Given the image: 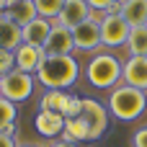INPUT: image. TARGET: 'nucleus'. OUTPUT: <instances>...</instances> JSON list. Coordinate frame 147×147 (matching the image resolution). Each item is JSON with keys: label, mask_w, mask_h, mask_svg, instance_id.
Returning <instances> with one entry per match:
<instances>
[{"label": "nucleus", "mask_w": 147, "mask_h": 147, "mask_svg": "<svg viewBox=\"0 0 147 147\" xmlns=\"http://www.w3.org/2000/svg\"><path fill=\"white\" fill-rule=\"evenodd\" d=\"M83 75V65L75 54H47L36 70V83L44 90H70Z\"/></svg>", "instance_id": "f257e3e1"}, {"label": "nucleus", "mask_w": 147, "mask_h": 147, "mask_svg": "<svg viewBox=\"0 0 147 147\" xmlns=\"http://www.w3.org/2000/svg\"><path fill=\"white\" fill-rule=\"evenodd\" d=\"M121 72H124V62L109 49L90 54V59L83 65V78L88 80V85L98 90H114L121 83Z\"/></svg>", "instance_id": "f03ea898"}, {"label": "nucleus", "mask_w": 147, "mask_h": 147, "mask_svg": "<svg viewBox=\"0 0 147 147\" xmlns=\"http://www.w3.org/2000/svg\"><path fill=\"white\" fill-rule=\"evenodd\" d=\"M106 106H109V114L116 121H137L147 111V90L132 88L127 83H119L109 93Z\"/></svg>", "instance_id": "7ed1b4c3"}, {"label": "nucleus", "mask_w": 147, "mask_h": 147, "mask_svg": "<svg viewBox=\"0 0 147 147\" xmlns=\"http://www.w3.org/2000/svg\"><path fill=\"white\" fill-rule=\"evenodd\" d=\"M98 23H101V44H103L106 49L127 47V39H129L132 26L124 21V16H121L119 10L101 13V16H98Z\"/></svg>", "instance_id": "20e7f679"}, {"label": "nucleus", "mask_w": 147, "mask_h": 147, "mask_svg": "<svg viewBox=\"0 0 147 147\" xmlns=\"http://www.w3.org/2000/svg\"><path fill=\"white\" fill-rule=\"evenodd\" d=\"M36 85L39 83H36L34 75H28L23 70H10L8 75L0 78V96L13 101V103H23V101H28L34 96Z\"/></svg>", "instance_id": "39448f33"}, {"label": "nucleus", "mask_w": 147, "mask_h": 147, "mask_svg": "<svg viewBox=\"0 0 147 147\" xmlns=\"http://www.w3.org/2000/svg\"><path fill=\"white\" fill-rule=\"evenodd\" d=\"M88 124V132H90V142L101 140L106 132H109V106L101 103L98 98H83V114H80Z\"/></svg>", "instance_id": "423d86ee"}, {"label": "nucleus", "mask_w": 147, "mask_h": 147, "mask_svg": "<svg viewBox=\"0 0 147 147\" xmlns=\"http://www.w3.org/2000/svg\"><path fill=\"white\" fill-rule=\"evenodd\" d=\"M72 39H75V52L83 54H96L101 52V23H98V13L83 23H78L72 28Z\"/></svg>", "instance_id": "0eeeda50"}, {"label": "nucleus", "mask_w": 147, "mask_h": 147, "mask_svg": "<svg viewBox=\"0 0 147 147\" xmlns=\"http://www.w3.org/2000/svg\"><path fill=\"white\" fill-rule=\"evenodd\" d=\"M96 13H93V8L85 3V0H65V8H62V13L54 18V23H59V26H67V28H75L78 23H83V21H88V18H93Z\"/></svg>", "instance_id": "6e6552de"}, {"label": "nucleus", "mask_w": 147, "mask_h": 147, "mask_svg": "<svg viewBox=\"0 0 147 147\" xmlns=\"http://www.w3.org/2000/svg\"><path fill=\"white\" fill-rule=\"evenodd\" d=\"M52 23H54V21H52ZM44 52H47V54H72V52H75L72 28L54 23V26H52V34H49V39H47V44H44Z\"/></svg>", "instance_id": "1a4fd4ad"}, {"label": "nucleus", "mask_w": 147, "mask_h": 147, "mask_svg": "<svg viewBox=\"0 0 147 147\" xmlns=\"http://www.w3.org/2000/svg\"><path fill=\"white\" fill-rule=\"evenodd\" d=\"M34 127L44 140H59L65 129V116L59 111H39L34 116Z\"/></svg>", "instance_id": "9d476101"}, {"label": "nucleus", "mask_w": 147, "mask_h": 147, "mask_svg": "<svg viewBox=\"0 0 147 147\" xmlns=\"http://www.w3.org/2000/svg\"><path fill=\"white\" fill-rule=\"evenodd\" d=\"M121 83L147 90V57H127L124 59V72H121Z\"/></svg>", "instance_id": "9b49d317"}, {"label": "nucleus", "mask_w": 147, "mask_h": 147, "mask_svg": "<svg viewBox=\"0 0 147 147\" xmlns=\"http://www.w3.org/2000/svg\"><path fill=\"white\" fill-rule=\"evenodd\" d=\"M13 54H16V70H23L28 75H36V70L41 67V62L47 57V52L34 44H21Z\"/></svg>", "instance_id": "f8f14e48"}, {"label": "nucleus", "mask_w": 147, "mask_h": 147, "mask_svg": "<svg viewBox=\"0 0 147 147\" xmlns=\"http://www.w3.org/2000/svg\"><path fill=\"white\" fill-rule=\"evenodd\" d=\"M52 21L49 18H41V16H36L31 23H26L23 26V44H34V47H41L44 49V44H47V39H49V34H52Z\"/></svg>", "instance_id": "ddd939ff"}, {"label": "nucleus", "mask_w": 147, "mask_h": 147, "mask_svg": "<svg viewBox=\"0 0 147 147\" xmlns=\"http://www.w3.org/2000/svg\"><path fill=\"white\" fill-rule=\"evenodd\" d=\"M21 44H23V28L13 23L5 13H0V49L16 52Z\"/></svg>", "instance_id": "4468645a"}, {"label": "nucleus", "mask_w": 147, "mask_h": 147, "mask_svg": "<svg viewBox=\"0 0 147 147\" xmlns=\"http://www.w3.org/2000/svg\"><path fill=\"white\" fill-rule=\"evenodd\" d=\"M119 13L132 28L147 26V0H119Z\"/></svg>", "instance_id": "2eb2a0df"}, {"label": "nucleus", "mask_w": 147, "mask_h": 147, "mask_svg": "<svg viewBox=\"0 0 147 147\" xmlns=\"http://www.w3.org/2000/svg\"><path fill=\"white\" fill-rule=\"evenodd\" d=\"M13 23H18L21 28L26 26V23H31L39 13H36V5H34V0H13L5 10H3Z\"/></svg>", "instance_id": "dca6fc26"}, {"label": "nucleus", "mask_w": 147, "mask_h": 147, "mask_svg": "<svg viewBox=\"0 0 147 147\" xmlns=\"http://www.w3.org/2000/svg\"><path fill=\"white\" fill-rule=\"evenodd\" d=\"M59 140H67V142H75V145L90 142V132H88L85 119H83V116H78V119H65V129H62V137H59Z\"/></svg>", "instance_id": "f3484780"}, {"label": "nucleus", "mask_w": 147, "mask_h": 147, "mask_svg": "<svg viewBox=\"0 0 147 147\" xmlns=\"http://www.w3.org/2000/svg\"><path fill=\"white\" fill-rule=\"evenodd\" d=\"M70 90H44V96L39 98V111H65L67 101H70Z\"/></svg>", "instance_id": "a211bd4d"}, {"label": "nucleus", "mask_w": 147, "mask_h": 147, "mask_svg": "<svg viewBox=\"0 0 147 147\" xmlns=\"http://www.w3.org/2000/svg\"><path fill=\"white\" fill-rule=\"evenodd\" d=\"M16 121H18V103L0 96V132L16 134Z\"/></svg>", "instance_id": "6ab92c4d"}, {"label": "nucleus", "mask_w": 147, "mask_h": 147, "mask_svg": "<svg viewBox=\"0 0 147 147\" xmlns=\"http://www.w3.org/2000/svg\"><path fill=\"white\" fill-rule=\"evenodd\" d=\"M127 52L132 57H147V26H134L127 39Z\"/></svg>", "instance_id": "aec40b11"}, {"label": "nucleus", "mask_w": 147, "mask_h": 147, "mask_svg": "<svg viewBox=\"0 0 147 147\" xmlns=\"http://www.w3.org/2000/svg\"><path fill=\"white\" fill-rule=\"evenodd\" d=\"M34 5H36V13H39L41 18H49V21H54V18L62 13V8H65V0H34Z\"/></svg>", "instance_id": "412c9836"}, {"label": "nucleus", "mask_w": 147, "mask_h": 147, "mask_svg": "<svg viewBox=\"0 0 147 147\" xmlns=\"http://www.w3.org/2000/svg\"><path fill=\"white\" fill-rule=\"evenodd\" d=\"M80 114H83V98H80V96H70V101H67L62 116H65V119H78Z\"/></svg>", "instance_id": "4be33fe9"}, {"label": "nucleus", "mask_w": 147, "mask_h": 147, "mask_svg": "<svg viewBox=\"0 0 147 147\" xmlns=\"http://www.w3.org/2000/svg\"><path fill=\"white\" fill-rule=\"evenodd\" d=\"M90 8H93V13H109V10H119V0H85Z\"/></svg>", "instance_id": "5701e85b"}, {"label": "nucleus", "mask_w": 147, "mask_h": 147, "mask_svg": "<svg viewBox=\"0 0 147 147\" xmlns=\"http://www.w3.org/2000/svg\"><path fill=\"white\" fill-rule=\"evenodd\" d=\"M10 70H16V54L8 49H0V78L8 75Z\"/></svg>", "instance_id": "b1692460"}, {"label": "nucleus", "mask_w": 147, "mask_h": 147, "mask_svg": "<svg viewBox=\"0 0 147 147\" xmlns=\"http://www.w3.org/2000/svg\"><path fill=\"white\" fill-rule=\"evenodd\" d=\"M132 147H147V127L134 129V134H132Z\"/></svg>", "instance_id": "393cba45"}, {"label": "nucleus", "mask_w": 147, "mask_h": 147, "mask_svg": "<svg viewBox=\"0 0 147 147\" xmlns=\"http://www.w3.org/2000/svg\"><path fill=\"white\" fill-rule=\"evenodd\" d=\"M0 147H18L16 134H5V132H0Z\"/></svg>", "instance_id": "a878e982"}, {"label": "nucleus", "mask_w": 147, "mask_h": 147, "mask_svg": "<svg viewBox=\"0 0 147 147\" xmlns=\"http://www.w3.org/2000/svg\"><path fill=\"white\" fill-rule=\"evenodd\" d=\"M49 147H80V145L67 142V140H52V142H49Z\"/></svg>", "instance_id": "bb28decb"}, {"label": "nucleus", "mask_w": 147, "mask_h": 147, "mask_svg": "<svg viewBox=\"0 0 147 147\" xmlns=\"http://www.w3.org/2000/svg\"><path fill=\"white\" fill-rule=\"evenodd\" d=\"M18 147H49V145H36V142H18Z\"/></svg>", "instance_id": "cd10ccee"}]
</instances>
